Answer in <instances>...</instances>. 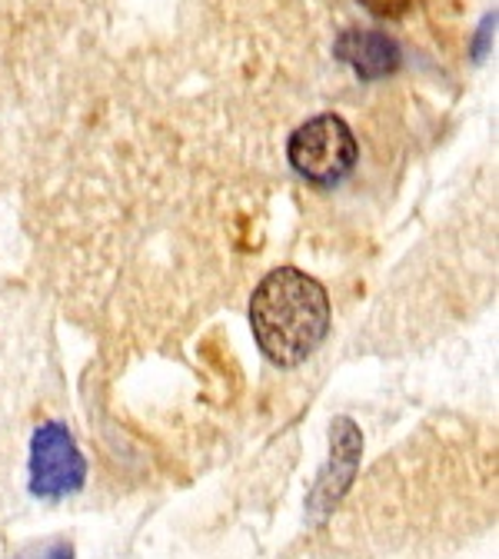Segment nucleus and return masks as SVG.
<instances>
[{
    "label": "nucleus",
    "instance_id": "obj_1",
    "mask_svg": "<svg viewBox=\"0 0 499 559\" xmlns=\"http://www.w3.org/2000/svg\"><path fill=\"white\" fill-rule=\"evenodd\" d=\"M250 330L276 367H300L330 333V294L297 266L270 270L250 300Z\"/></svg>",
    "mask_w": 499,
    "mask_h": 559
},
{
    "label": "nucleus",
    "instance_id": "obj_2",
    "mask_svg": "<svg viewBox=\"0 0 499 559\" xmlns=\"http://www.w3.org/2000/svg\"><path fill=\"white\" fill-rule=\"evenodd\" d=\"M356 136L349 123L336 114H317L300 123L290 136L287 157L300 177L310 183H340L356 167Z\"/></svg>",
    "mask_w": 499,
    "mask_h": 559
},
{
    "label": "nucleus",
    "instance_id": "obj_3",
    "mask_svg": "<svg viewBox=\"0 0 499 559\" xmlns=\"http://www.w3.org/2000/svg\"><path fill=\"white\" fill-rule=\"evenodd\" d=\"M87 479V460L63 424H44L31 440V489L44 500L78 493Z\"/></svg>",
    "mask_w": 499,
    "mask_h": 559
},
{
    "label": "nucleus",
    "instance_id": "obj_4",
    "mask_svg": "<svg viewBox=\"0 0 499 559\" xmlns=\"http://www.w3.org/2000/svg\"><path fill=\"white\" fill-rule=\"evenodd\" d=\"M360 453H364V437H360V430H356L353 419H346V416L333 419L330 463L323 466L313 493H310V513L313 516L333 513V507L343 500V493L353 486L356 466H360Z\"/></svg>",
    "mask_w": 499,
    "mask_h": 559
},
{
    "label": "nucleus",
    "instance_id": "obj_5",
    "mask_svg": "<svg viewBox=\"0 0 499 559\" xmlns=\"http://www.w3.org/2000/svg\"><path fill=\"white\" fill-rule=\"evenodd\" d=\"M333 50L364 81H380V78L396 74L400 60H403L400 44L380 31H346V34H340Z\"/></svg>",
    "mask_w": 499,
    "mask_h": 559
},
{
    "label": "nucleus",
    "instance_id": "obj_6",
    "mask_svg": "<svg viewBox=\"0 0 499 559\" xmlns=\"http://www.w3.org/2000/svg\"><path fill=\"white\" fill-rule=\"evenodd\" d=\"M356 4H364V8H367L370 14H377V17L396 21V17H403V14H409L413 0H356Z\"/></svg>",
    "mask_w": 499,
    "mask_h": 559
},
{
    "label": "nucleus",
    "instance_id": "obj_7",
    "mask_svg": "<svg viewBox=\"0 0 499 559\" xmlns=\"http://www.w3.org/2000/svg\"><path fill=\"white\" fill-rule=\"evenodd\" d=\"M47 559H74V552H70V546H63V543H60V546H54V549H50V556H47Z\"/></svg>",
    "mask_w": 499,
    "mask_h": 559
}]
</instances>
